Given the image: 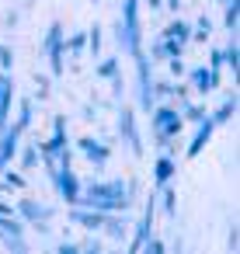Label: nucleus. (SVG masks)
I'll use <instances>...</instances> for the list:
<instances>
[{
  "mask_svg": "<svg viewBox=\"0 0 240 254\" xmlns=\"http://www.w3.org/2000/svg\"><path fill=\"white\" fill-rule=\"evenodd\" d=\"M11 63H14V53H11V49H4V46H0V66H4V70H7Z\"/></svg>",
  "mask_w": 240,
  "mask_h": 254,
  "instance_id": "a211bd4d",
  "label": "nucleus"
},
{
  "mask_svg": "<svg viewBox=\"0 0 240 254\" xmlns=\"http://www.w3.org/2000/svg\"><path fill=\"white\" fill-rule=\"evenodd\" d=\"M184 73H188V91H195V94H209L219 87V70H212V66H195Z\"/></svg>",
  "mask_w": 240,
  "mask_h": 254,
  "instance_id": "f03ea898",
  "label": "nucleus"
},
{
  "mask_svg": "<svg viewBox=\"0 0 240 254\" xmlns=\"http://www.w3.org/2000/svg\"><path fill=\"white\" fill-rule=\"evenodd\" d=\"M39 160H42V157H39V146H25V150H21V167H25V171L39 167Z\"/></svg>",
  "mask_w": 240,
  "mask_h": 254,
  "instance_id": "ddd939ff",
  "label": "nucleus"
},
{
  "mask_svg": "<svg viewBox=\"0 0 240 254\" xmlns=\"http://www.w3.org/2000/svg\"><path fill=\"white\" fill-rule=\"evenodd\" d=\"M223 4H230V0H223Z\"/></svg>",
  "mask_w": 240,
  "mask_h": 254,
  "instance_id": "5701e85b",
  "label": "nucleus"
},
{
  "mask_svg": "<svg viewBox=\"0 0 240 254\" xmlns=\"http://www.w3.org/2000/svg\"><path fill=\"white\" fill-rule=\"evenodd\" d=\"M63 49H66V53H84V49H87V32H77V35L63 39Z\"/></svg>",
  "mask_w": 240,
  "mask_h": 254,
  "instance_id": "9d476101",
  "label": "nucleus"
},
{
  "mask_svg": "<svg viewBox=\"0 0 240 254\" xmlns=\"http://www.w3.org/2000/svg\"><path fill=\"white\" fill-rule=\"evenodd\" d=\"M164 39H171V42H178V46L184 49V46H191V25H188V21H171Z\"/></svg>",
  "mask_w": 240,
  "mask_h": 254,
  "instance_id": "0eeeda50",
  "label": "nucleus"
},
{
  "mask_svg": "<svg viewBox=\"0 0 240 254\" xmlns=\"http://www.w3.org/2000/svg\"><path fill=\"white\" fill-rule=\"evenodd\" d=\"M212 129H216V122H212V119L205 115V119L198 122V132H195V139H191V146H188V157H198V150H202V146H205V143L212 139Z\"/></svg>",
  "mask_w": 240,
  "mask_h": 254,
  "instance_id": "423d86ee",
  "label": "nucleus"
},
{
  "mask_svg": "<svg viewBox=\"0 0 240 254\" xmlns=\"http://www.w3.org/2000/svg\"><path fill=\"white\" fill-rule=\"evenodd\" d=\"M146 4H150V7H160V4H164V0H146Z\"/></svg>",
  "mask_w": 240,
  "mask_h": 254,
  "instance_id": "4be33fe9",
  "label": "nucleus"
},
{
  "mask_svg": "<svg viewBox=\"0 0 240 254\" xmlns=\"http://www.w3.org/2000/svg\"><path fill=\"white\" fill-rule=\"evenodd\" d=\"M42 53H46V56H49V63H53V77H63V70H66V66H63V53H66V49H63V28H60V25H53V28H49Z\"/></svg>",
  "mask_w": 240,
  "mask_h": 254,
  "instance_id": "f257e3e1",
  "label": "nucleus"
},
{
  "mask_svg": "<svg viewBox=\"0 0 240 254\" xmlns=\"http://www.w3.org/2000/svg\"><path fill=\"white\" fill-rule=\"evenodd\" d=\"M77 146H80V153H84V157H87V160H91L94 167H105V164H108V153H112V150H108L105 143H98V139L84 136V139H80Z\"/></svg>",
  "mask_w": 240,
  "mask_h": 254,
  "instance_id": "39448f33",
  "label": "nucleus"
},
{
  "mask_svg": "<svg viewBox=\"0 0 240 254\" xmlns=\"http://www.w3.org/2000/svg\"><path fill=\"white\" fill-rule=\"evenodd\" d=\"M28 122H32V101L25 98V101H21V115H18L14 129H18V132H25V129H28Z\"/></svg>",
  "mask_w": 240,
  "mask_h": 254,
  "instance_id": "4468645a",
  "label": "nucleus"
},
{
  "mask_svg": "<svg viewBox=\"0 0 240 254\" xmlns=\"http://www.w3.org/2000/svg\"><path fill=\"white\" fill-rule=\"evenodd\" d=\"M171 174H174V157H160L157 160V167H153V178H157V185H167L171 181Z\"/></svg>",
  "mask_w": 240,
  "mask_h": 254,
  "instance_id": "1a4fd4ad",
  "label": "nucleus"
},
{
  "mask_svg": "<svg viewBox=\"0 0 240 254\" xmlns=\"http://www.w3.org/2000/svg\"><path fill=\"white\" fill-rule=\"evenodd\" d=\"M237 14H240V4H237V0H230V4H226V21H223L230 32H237Z\"/></svg>",
  "mask_w": 240,
  "mask_h": 254,
  "instance_id": "dca6fc26",
  "label": "nucleus"
},
{
  "mask_svg": "<svg viewBox=\"0 0 240 254\" xmlns=\"http://www.w3.org/2000/svg\"><path fill=\"white\" fill-rule=\"evenodd\" d=\"M167 7H171V11H178V7H181V0H167Z\"/></svg>",
  "mask_w": 240,
  "mask_h": 254,
  "instance_id": "412c9836",
  "label": "nucleus"
},
{
  "mask_svg": "<svg viewBox=\"0 0 240 254\" xmlns=\"http://www.w3.org/2000/svg\"><path fill=\"white\" fill-rule=\"evenodd\" d=\"M53 181H56V191H60L70 205L80 202V181H77V174H73L70 167H53Z\"/></svg>",
  "mask_w": 240,
  "mask_h": 254,
  "instance_id": "7ed1b4c3",
  "label": "nucleus"
},
{
  "mask_svg": "<svg viewBox=\"0 0 240 254\" xmlns=\"http://www.w3.org/2000/svg\"><path fill=\"white\" fill-rule=\"evenodd\" d=\"M223 63H226V66H230V73L237 77V63H240V60H237V42H230V46L223 49Z\"/></svg>",
  "mask_w": 240,
  "mask_h": 254,
  "instance_id": "2eb2a0df",
  "label": "nucleus"
},
{
  "mask_svg": "<svg viewBox=\"0 0 240 254\" xmlns=\"http://www.w3.org/2000/svg\"><path fill=\"white\" fill-rule=\"evenodd\" d=\"M233 112H237V98H226V101H223V108L212 115V122H216V126H223V122H226Z\"/></svg>",
  "mask_w": 240,
  "mask_h": 254,
  "instance_id": "f8f14e48",
  "label": "nucleus"
},
{
  "mask_svg": "<svg viewBox=\"0 0 240 254\" xmlns=\"http://www.w3.org/2000/svg\"><path fill=\"white\" fill-rule=\"evenodd\" d=\"M35 87H39V94H49V80L46 77H35Z\"/></svg>",
  "mask_w": 240,
  "mask_h": 254,
  "instance_id": "aec40b11",
  "label": "nucleus"
},
{
  "mask_svg": "<svg viewBox=\"0 0 240 254\" xmlns=\"http://www.w3.org/2000/svg\"><path fill=\"white\" fill-rule=\"evenodd\" d=\"M0 191H4V188H0Z\"/></svg>",
  "mask_w": 240,
  "mask_h": 254,
  "instance_id": "b1692460",
  "label": "nucleus"
},
{
  "mask_svg": "<svg viewBox=\"0 0 240 254\" xmlns=\"http://www.w3.org/2000/svg\"><path fill=\"white\" fill-rule=\"evenodd\" d=\"M11 216H14V209H11V205H4V202H0V226H4V223H7Z\"/></svg>",
  "mask_w": 240,
  "mask_h": 254,
  "instance_id": "6ab92c4d",
  "label": "nucleus"
},
{
  "mask_svg": "<svg viewBox=\"0 0 240 254\" xmlns=\"http://www.w3.org/2000/svg\"><path fill=\"white\" fill-rule=\"evenodd\" d=\"M167 70H171V77H184V63H181V56H171V60H167Z\"/></svg>",
  "mask_w": 240,
  "mask_h": 254,
  "instance_id": "f3484780",
  "label": "nucleus"
},
{
  "mask_svg": "<svg viewBox=\"0 0 240 254\" xmlns=\"http://www.w3.org/2000/svg\"><path fill=\"white\" fill-rule=\"evenodd\" d=\"M119 126H122V136L129 139V146L139 153V136H136V126H132V108H122V122Z\"/></svg>",
  "mask_w": 240,
  "mask_h": 254,
  "instance_id": "6e6552de",
  "label": "nucleus"
},
{
  "mask_svg": "<svg viewBox=\"0 0 240 254\" xmlns=\"http://www.w3.org/2000/svg\"><path fill=\"white\" fill-rule=\"evenodd\" d=\"M14 216H21L25 223H39V219H53V209L42 205L39 198H21L18 209H14Z\"/></svg>",
  "mask_w": 240,
  "mask_h": 254,
  "instance_id": "20e7f679",
  "label": "nucleus"
},
{
  "mask_svg": "<svg viewBox=\"0 0 240 254\" xmlns=\"http://www.w3.org/2000/svg\"><path fill=\"white\" fill-rule=\"evenodd\" d=\"M98 77H101V80H115V77H119V60H115V56L105 60V63L98 66Z\"/></svg>",
  "mask_w": 240,
  "mask_h": 254,
  "instance_id": "9b49d317",
  "label": "nucleus"
}]
</instances>
